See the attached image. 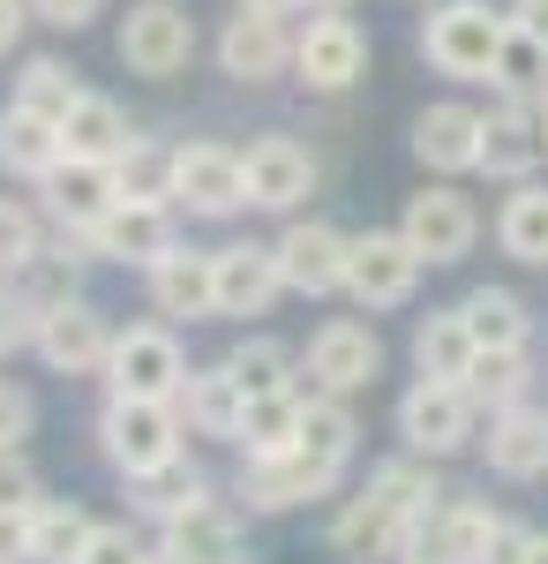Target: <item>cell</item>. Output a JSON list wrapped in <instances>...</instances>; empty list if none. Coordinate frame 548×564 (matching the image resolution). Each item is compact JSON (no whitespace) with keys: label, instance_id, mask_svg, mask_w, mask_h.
I'll list each match as a JSON object with an SVG mask.
<instances>
[{"label":"cell","instance_id":"obj_26","mask_svg":"<svg viewBox=\"0 0 548 564\" xmlns=\"http://www.w3.org/2000/svg\"><path fill=\"white\" fill-rule=\"evenodd\" d=\"M241 406H249V391L233 377V361H211V369H188V384H180V422L196 436H241Z\"/></svg>","mask_w":548,"mask_h":564},{"label":"cell","instance_id":"obj_41","mask_svg":"<svg viewBox=\"0 0 548 564\" xmlns=\"http://www.w3.org/2000/svg\"><path fill=\"white\" fill-rule=\"evenodd\" d=\"M45 257V226L15 196H0V279H15L23 263H39Z\"/></svg>","mask_w":548,"mask_h":564},{"label":"cell","instance_id":"obj_17","mask_svg":"<svg viewBox=\"0 0 548 564\" xmlns=\"http://www.w3.org/2000/svg\"><path fill=\"white\" fill-rule=\"evenodd\" d=\"M218 68L233 76V84H278L286 68H294V39H286V15H263V8H241V15H226V31H218Z\"/></svg>","mask_w":548,"mask_h":564},{"label":"cell","instance_id":"obj_36","mask_svg":"<svg viewBox=\"0 0 548 564\" xmlns=\"http://www.w3.org/2000/svg\"><path fill=\"white\" fill-rule=\"evenodd\" d=\"M113 181H121V196H135V204H173V151L158 135H135L121 159H113Z\"/></svg>","mask_w":548,"mask_h":564},{"label":"cell","instance_id":"obj_44","mask_svg":"<svg viewBox=\"0 0 548 564\" xmlns=\"http://www.w3.org/2000/svg\"><path fill=\"white\" fill-rule=\"evenodd\" d=\"M39 497H45V489H39V467L23 459V444L0 452V505H8V512H31Z\"/></svg>","mask_w":548,"mask_h":564},{"label":"cell","instance_id":"obj_52","mask_svg":"<svg viewBox=\"0 0 548 564\" xmlns=\"http://www.w3.org/2000/svg\"><path fill=\"white\" fill-rule=\"evenodd\" d=\"M526 564H548V534H534V550H526Z\"/></svg>","mask_w":548,"mask_h":564},{"label":"cell","instance_id":"obj_20","mask_svg":"<svg viewBox=\"0 0 548 564\" xmlns=\"http://www.w3.org/2000/svg\"><path fill=\"white\" fill-rule=\"evenodd\" d=\"M241 166H249V204L255 212H294L300 196L316 188V159L300 151L294 135H255L249 151H241Z\"/></svg>","mask_w":548,"mask_h":564},{"label":"cell","instance_id":"obj_6","mask_svg":"<svg viewBox=\"0 0 548 564\" xmlns=\"http://www.w3.org/2000/svg\"><path fill=\"white\" fill-rule=\"evenodd\" d=\"M421 271H428V257L391 226V234H353V263H346V294L361 308H406L414 302V286H421Z\"/></svg>","mask_w":548,"mask_h":564},{"label":"cell","instance_id":"obj_54","mask_svg":"<svg viewBox=\"0 0 548 564\" xmlns=\"http://www.w3.org/2000/svg\"><path fill=\"white\" fill-rule=\"evenodd\" d=\"M541 129H548V106H541Z\"/></svg>","mask_w":548,"mask_h":564},{"label":"cell","instance_id":"obj_9","mask_svg":"<svg viewBox=\"0 0 548 564\" xmlns=\"http://www.w3.org/2000/svg\"><path fill=\"white\" fill-rule=\"evenodd\" d=\"M188 53H196V23L180 15V0H135L121 15V61L128 76H151V84H166L188 68Z\"/></svg>","mask_w":548,"mask_h":564},{"label":"cell","instance_id":"obj_10","mask_svg":"<svg viewBox=\"0 0 548 564\" xmlns=\"http://www.w3.org/2000/svg\"><path fill=\"white\" fill-rule=\"evenodd\" d=\"M278 271H286V294H308V302H324V294H346V263H353V234H338L331 218H294L278 241Z\"/></svg>","mask_w":548,"mask_h":564},{"label":"cell","instance_id":"obj_14","mask_svg":"<svg viewBox=\"0 0 548 564\" xmlns=\"http://www.w3.org/2000/svg\"><path fill=\"white\" fill-rule=\"evenodd\" d=\"M398 234H406L428 263H465V257H473V241H481V212L465 204L451 181H436V188H421V196H406Z\"/></svg>","mask_w":548,"mask_h":564},{"label":"cell","instance_id":"obj_50","mask_svg":"<svg viewBox=\"0 0 548 564\" xmlns=\"http://www.w3.org/2000/svg\"><path fill=\"white\" fill-rule=\"evenodd\" d=\"M23 23H31V0H0V53H15Z\"/></svg>","mask_w":548,"mask_h":564},{"label":"cell","instance_id":"obj_45","mask_svg":"<svg viewBox=\"0 0 548 564\" xmlns=\"http://www.w3.org/2000/svg\"><path fill=\"white\" fill-rule=\"evenodd\" d=\"M31 422H39V399L23 384H0V452H15L31 436Z\"/></svg>","mask_w":548,"mask_h":564},{"label":"cell","instance_id":"obj_11","mask_svg":"<svg viewBox=\"0 0 548 564\" xmlns=\"http://www.w3.org/2000/svg\"><path fill=\"white\" fill-rule=\"evenodd\" d=\"M53 369V377H106V354H113V324H106V308L84 302V294H68L61 308H45L39 324V347H31Z\"/></svg>","mask_w":548,"mask_h":564},{"label":"cell","instance_id":"obj_5","mask_svg":"<svg viewBox=\"0 0 548 564\" xmlns=\"http://www.w3.org/2000/svg\"><path fill=\"white\" fill-rule=\"evenodd\" d=\"M338 475H346V467L300 452V444H286V452H249V459H241V505H249V512H294V505L331 497Z\"/></svg>","mask_w":548,"mask_h":564},{"label":"cell","instance_id":"obj_25","mask_svg":"<svg viewBox=\"0 0 548 564\" xmlns=\"http://www.w3.org/2000/svg\"><path fill=\"white\" fill-rule=\"evenodd\" d=\"M68 159V143H61V121H45L31 106H0V174L8 181H45L53 166Z\"/></svg>","mask_w":548,"mask_h":564},{"label":"cell","instance_id":"obj_35","mask_svg":"<svg viewBox=\"0 0 548 564\" xmlns=\"http://www.w3.org/2000/svg\"><path fill=\"white\" fill-rule=\"evenodd\" d=\"M459 308H465V324H473L481 347H526L534 339V316H526V302L511 286H473Z\"/></svg>","mask_w":548,"mask_h":564},{"label":"cell","instance_id":"obj_1","mask_svg":"<svg viewBox=\"0 0 548 564\" xmlns=\"http://www.w3.org/2000/svg\"><path fill=\"white\" fill-rule=\"evenodd\" d=\"M428 505H443V489L428 481V467H421V452H406V459H383L376 475H369V489L346 505L331 520V550L346 564H376V557H391L398 542H406V527L421 520Z\"/></svg>","mask_w":548,"mask_h":564},{"label":"cell","instance_id":"obj_24","mask_svg":"<svg viewBox=\"0 0 548 564\" xmlns=\"http://www.w3.org/2000/svg\"><path fill=\"white\" fill-rule=\"evenodd\" d=\"M98 249H106V263H135V271H151V263L173 249L166 204H135V196H121L113 212L98 218Z\"/></svg>","mask_w":548,"mask_h":564},{"label":"cell","instance_id":"obj_23","mask_svg":"<svg viewBox=\"0 0 548 564\" xmlns=\"http://www.w3.org/2000/svg\"><path fill=\"white\" fill-rule=\"evenodd\" d=\"M39 188H45V212L68 218V226H98V218L121 204V181H113L106 159H61Z\"/></svg>","mask_w":548,"mask_h":564},{"label":"cell","instance_id":"obj_43","mask_svg":"<svg viewBox=\"0 0 548 564\" xmlns=\"http://www.w3.org/2000/svg\"><path fill=\"white\" fill-rule=\"evenodd\" d=\"M391 564H459V557H451V542H443V505H428L421 520L406 527V542L391 550Z\"/></svg>","mask_w":548,"mask_h":564},{"label":"cell","instance_id":"obj_38","mask_svg":"<svg viewBox=\"0 0 548 564\" xmlns=\"http://www.w3.org/2000/svg\"><path fill=\"white\" fill-rule=\"evenodd\" d=\"M226 361H233V377H241V391H294V369H300V354L286 347V339H263V332H255V339H241V347L226 354Z\"/></svg>","mask_w":548,"mask_h":564},{"label":"cell","instance_id":"obj_13","mask_svg":"<svg viewBox=\"0 0 548 564\" xmlns=\"http://www.w3.org/2000/svg\"><path fill=\"white\" fill-rule=\"evenodd\" d=\"M361 68H369V39H361V23L353 15H308V31L294 39V76L308 90H353L361 84Z\"/></svg>","mask_w":548,"mask_h":564},{"label":"cell","instance_id":"obj_33","mask_svg":"<svg viewBox=\"0 0 548 564\" xmlns=\"http://www.w3.org/2000/svg\"><path fill=\"white\" fill-rule=\"evenodd\" d=\"M300 399L308 391H255L249 406H241V452H286V444H300Z\"/></svg>","mask_w":548,"mask_h":564},{"label":"cell","instance_id":"obj_42","mask_svg":"<svg viewBox=\"0 0 548 564\" xmlns=\"http://www.w3.org/2000/svg\"><path fill=\"white\" fill-rule=\"evenodd\" d=\"M76 564H151V542H143V534H135L128 520H98Z\"/></svg>","mask_w":548,"mask_h":564},{"label":"cell","instance_id":"obj_8","mask_svg":"<svg viewBox=\"0 0 548 564\" xmlns=\"http://www.w3.org/2000/svg\"><path fill=\"white\" fill-rule=\"evenodd\" d=\"M383 369V347L369 324H353V316H331V324H316L308 332V354H300V377L308 391H338V399H353V391H369Z\"/></svg>","mask_w":548,"mask_h":564},{"label":"cell","instance_id":"obj_19","mask_svg":"<svg viewBox=\"0 0 548 564\" xmlns=\"http://www.w3.org/2000/svg\"><path fill=\"white\" fill-rule=\"evenodd\" d=\"M414 159H421L428 174H443V181L481 174V106L436 98L421 121H414Z\"/></svg>","mask_w":548,"mask_h":564},{"label":"cell","instance_id":"obj_39","mask_svg":"<svg viewBox=\"0 0 548 564\" xmlns=\"http://www.w3.org/2000/svg\"><path fill=\"white\" fill-rule=\"evenodd\" d=\"M489 84L504 90V98L548 106V45L526 39V31H511V39H504V61H496V76H489Z\"/></svg>","mask_w":548,"mask_h":564},{"label":"cell","instance_id":"obj_29","mask_svg":"<svg viewBox=\"0 0 548 564\" xmlns=\"http://www.w3.org/2000/svg\"><path fill=\"white\" fill-rule=\"evenodd\" d=\"M61 143H68V159H121L128 143H135V129H128V113L113 106V98H98V90H84L76 98V113L61 121Z\"/></svg>","mask_w":548,"mask_h":564},{"label":"cell","instance_id":"obj_34","mask_svg":"<svg viewBox=\"0 0 548 564\" xmlns=\"http://www.w3.org/2000/svg\"><path fill=\"white\" fill-rule=\"evenodd\" d=\"M526 347H481L473 354V369H465V391H473V406L481 414H504V406H518L526 399Z\"/></svg>","mask_w":548,"mask_h":564},{"label":"cell","instance_id":"obj_47","mask_svg":"<svg viewBox=\"0 0 548 564\" xmlns=\"http://www.w3.org/2000/svg\"><path fill=\"white\" fill-rule=\"evenodd\" d=\"M534 534H541V527L504 520V527H496V542H489V564H526V550H534Z\"/></svg>","mask_w":548,"mask_h":564},{"label":"cell","instance_id":"obj_28","mask_svg":"<svg viewBox=\"0 0 548 564\" xmlns=\"http://www.w3.org/2000/svg\"><path fill=\"white\" fill-rule=\"evenodd\" d=\"M496 249L511 263H548V188L541 181H511L504 212H496Z\"/></svg>","mask_w":548,"mask_h":564},{"label":"cell","instance_id":"obj_31","mask_svg":"<svg viewBox=\"0 0 548 564\" xmlns=\"http://www.w3.org/2000/svg\"><path fill=\"white\" fill-rule=\"evenodd\" d=\"M128 497H135V512H143V520L166 527V520H180L188 505H204V497H211V481L188 467V452H173L166 467H151V475L128 481Z\"/></svg>","mask_w":548,"mask_h":564},{"label":"cell","instance_id":"obj_37","mask_svg":"<svg viewBox=\"0 0 548 564\" xmlns=\"http://www.w3.org/2000/svg\"><path fill=\"white\" fill-rule=\"evenodd\" d=\"M76 98H84V84H76V68H61V61H23V76H15V106H31V113H45V121H68L76 113Z\"/></svg>","mask_w":548,"mask_h":564},{"label":"cell","instance_id":"obj_2","mask_svg":"<svg viewBox=\"0 0 548 564\" xmlns=\"http://www.w3.org/2000/svg\"><path fill=\"white\" fill-rule=\"evenodd\" d=\"M511 39V8H489V0H436L421 23V61L451 84H489L496 61H504Z\"/></svg>","mask_w":548,"mask_h":564},{"label":"cell","instance_id":"obj_4","mask_svg":"<svg viewBox=\"0 0 548 564\" xmlns=\"http://www.w3.org/2000/svg\"><path fill=\"white\" fill-rule=\"evenodd\" d=\"M180 384H188V354L173 339V324H128V332H113L106 391H128V399H180Z\"/></svg>","mask_w":548,"mask_h":564},{"label":"cell","instance_id":"obj_22","mask_svg":"<svg viewBox=\"0 0 548 564\" xmlns=\"http://www.w3.org/2000/svg\"><path fill=\"white\" fill-rule=\"evenodd\" d=\"M278 294H286L278 249H263V241H233V249H218V316H263Z\"/></svg>","mask_w":548,"mask_h":564},{"label":"cell","instance_id":"obj_51","mask_svg":"<svg viewBox=\"0 0 548 564\" xmlns=\"http://www.w3.org/2000/svg\"><path fill=\"white\" fill-rule=\"evenodd\" d=\"M241 8H263V15H294L300 0H241Z\"/></svg>","mask_w":548,"mask_h":564},{"label":"cell","instance_id":"obj_15","mask_svg":"<svg viewBox=\"0 0 548 564\" xmlns=\"http://www.w3.org/2000/svg\"><path fill=\"white\" fill-rule=\"evenodd\" d=\"M151 564H255V550H249V534H241V520L204 497L180 520H166V534L151 542Z\"/></svg>","mask_w":548,"mask_h":564},{"label":"cell","instance_id":"obj_48","mask_svg":"<svg viewBox=\"0 0 548 564\" xmlns=\"http://www.w3.org/2000/svg\"><path fill=\"white\" fill-rule=\"evenodd\" d=\"M0 564H31V512L0 505Z\"/></svg>","mask_w":548,"mask_h":564},{"label":"cell","instance_id":"obj_7","mask_svg":"<svg viewBox=\"0 0 548 564\" xmlns=\"http://www.w3.org/2000/svg\"><path fill=\"white\" fill-rule=\"evenodd\" d=\"M473 391L465 384H443V377H414V391L398 399V436H406V452H421V459H451L465 452V436H473Z\"/></svg>","mask_w":548,"mask_h":564},{"label":"cell","instance_id":"obj_49","mask_svg":"<svg viewBox=\"0 0 548 564\" xmlns=\"http://www.w3.org/2000/svg\"><path fill=\"white\" fill-rule=\"evenodd\" d=\"M511 31H526V39L548 45V0H511Z\"/></svg>","mask_w":548,"mask_h":564},{"label":"cell","instance_id":"obj_32","mask_svg":"<svg viewBox=\"0 0 548 564\" xmlns=\"http://www.w3.org/2000/svg\"><path fill=\"white\" fill-rule=\"evenodd\" d=\"M90 512L76 505V497H39L31 505V564H76L90 542Z\"/></svg>","mask_w":548,"mask_h":564},{"label":"cell","instance_id":"obj_27","mask_svg":"<svg viewBox=\"0 0 548 564\" xmlns=\"http://www.w3.org/2000/svg\"><path fill=\"white\" fill-rule=\"evenodd\" d=\"M473 324H465V308H428L421 324H414V369L421 377H443V384H465V369H473Z\"/></svg>","mask_w":548,"mask_h":564},{"label":"cell","instance_id":"obj_46","mask_svg":"<svg viewBox=\"0 0 548 564\" xmlns=\"http://www.w3.org/2000/svg\"><path fill=\"white\" fill-rule=\"evenodd\" d=\"M98 8H106V0H31V15H39V23H53V31H84Z\"/></svg>","mask_w":548,"mask_h":564},{"label":"cell","instance_id":"obj_12","mask_svg":"<svg viewBox=\"0 0 548 564\" xmlns=\"http://www.w3.org/2000/svg\"><path fill=\"white\" fill-rule=\"evenodd\" d=\"M173 204L196 218H233L249 204V166L226 143H173Z\"/></svg>","mask_w":548,"mask_h":564},{"label":"cell","instance_id":"obj_21","mask_svg":"<svg viewBox=\"0 0 548 564\" xmlns=\"http://www.w3.org/2000/svg\"><path fill=\"white\" fill-rule=\"evenodd\" d=\"M481 452H489V475L504 481H541L548 475V406H504V414H489V436H481Z\"/></svg>","mask_w":548,"mask_h":564},{"label":"cell","instance_id":"obj_3","mask_svg":"<svg viewBox=\"0 0 548 564\" xmlns=\"http://www.w3.org/2000/svg\"><path fill=\"white\" fill-rule=\"evenodd\" d=\"M180 399H128V391H106V414H98V444H106V459L121 467V481L151 475V467H166L173 452H180Z\"/></svg>","mask_w":548,"mask_h":564},{"label":"cell","instance_id":"obj_30","mask_svg":"<svg viewBox=\"0 0 548 564\" xmlns=\"http://www.w3.org/2000/svg\"><path fill=\"white\" fill-rule=\"evenodd\" d=\"M300 452H316V459H331V467H353V452H361L353 399H338V391H308V399H300Z\"/></svg>","mask_w":548,"mask_h":564},{"label":"cell","instance_id":"obj_40","mask_svg":"<svg viewBox=\"0 0 548 564\" xmlns=\"http://www.w3.org/2000/svg\"><path fill=\"white\" fill-rule=\"evenodd\" d=\"M504 512H489L481 497H443V542L459 564H489V542H496Z\"/></svg>","mask_w":548,"mask_h":564},{"label":"cell","instance_id":"obj_16","mask_svg":"<svg viewBox=\"0 0 548 564\" xmlns=\"http://www.w3.org/2000/svg\"><path fill=\"white\" fill-rule=\"evenodd\" d=\"M143 279H151V308H158L166 324H204V316H218V249L173 241Z\"/></svg>","mask_w":548,"mask_h":564},{"label":"cell","instance_id":"obj_18","mask_svg":"<svg viewBox=\"0 0 548 564\" xmlns=\"http://www.w3.org/2000/svg\"><path fill=\"white\" fill-rule=\"evenodd\" d=\"M541 151H548L541 106H526V98H496V106L481 113V174H489V181H534Z\"/></svg>","mask_w":548,"mask_h":564},{"label":"cell","instance_id":"obj_53","mask_svg":"<svg viewBox=\"0 0 548 564\" xmlns=\"http://www.w3.org/2000/svg\"><path fill=\"white\" fill-rule=\"evenodd\" d=\"M316 8H346V0H316Z\"/></svg>","mask_w":548,"mask_h":564}]
</instances>
